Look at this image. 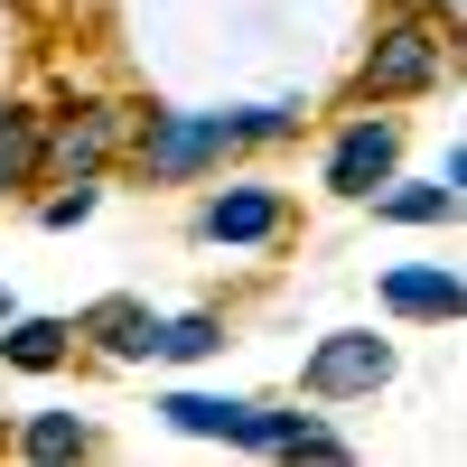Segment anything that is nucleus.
I'll use <instances>...</instances> for the list:
<instances>
[{
    "label": "nucleus",
    "instance_id": "1",
    "mask_svg": "<svg viewBox=\"0 0 467 467\" xmlns=\"http://www.w3.org/2000/svg\"><path fill=\"white\" fill-rule=\"evenodd\" d=\"M449 37H458V28H440L431 10H411V0H402V10L374 19V37H365L356 94H365V103H411V94H431L440 66H449Z\"/></svg>",
    "mask_w": 467,
    "mask_h": 467
},
{
    "label": "nucleus",
    "instance_id": "2",
    "mask_svg": "<svg viewBox=\"0 0 467 467\" xmlns=\"http://www.w3.org/2000/svg\"><path fill=\"white\" fill-rule=\"evenodd\" d=\"M234 150H244V112H140L131 169H140L150 187H187V178L224 169Z\"/></svg>",
    "mask_w": 467,
    "mask_h": 467
},
{
    "label": "nucleus",
    "instance_id": "3",
    "mask_svg": "<svg viewBox=\"0 0 467 467\" xmlns=\"http://www.w3.org/2000/svg\"><path fill=\"white\" fill-rule=\"evenodd\" d=\"M393 337H374V327H327L318 346H308V365H299V393L308 402H374L383 383H393Z\"/></svg>",
    "mask_w": 467,
    "mask_h": 467
},
{
    "label": "nucleus",
    "instance_id": "4",
    "mask_svg": "<svg viewBox=\"0 0 467 467\" xmlns=\"http://www.w3.org/2000/svg\"><path fill=\"white\" fill-rule=\"evenodd\" d=\"M383 178H402V112H356L337 140H327V160H318V187L346 206H374V187Z\"/></svg>",
    "mask_w": 467,
    "mask_h": 467
},
{
    "label": "nucleus",
    "instance_id": "5",
    "mask_svg": "<svg viewBox=\"0 0 467 467\" xmlns=\"http://www.w3.org/2000/svg\"><path fill=\"white\" fill-rule=\"evenodd\" d=\"M290 234V197L262 178H234L197 206V244H224V253H253V244H281Z\"/></svg>",
    "mask_w": 467,
    "mask_h": 467
},
{
    "label": "nucleus",
    "instance_id": "6",
    "mask_svg": "<svg viewBox=\"0 0 467 467\" xmlns=\"http://www.w3.org/2000/svg\"><path fill=\"white\" fill-rule=\"evenodd\" d=\"M374 299L393 308L402 327H449V318H467V281H458L449 262H393V271L374 281Z\"/></svg>",
    "mask_w": 467,
    "mask_h": 467
},
{
    "label": "nucleus",
    "instance_id": "7",
    "mask_svg": "<svg viewBox=\"0 0 467 467\" xmlns=\"http://www.w3.org/2000/svg\"><path fill=\"white\" fill-rule=\"evenodd\" d=\"M160 420H169L178 440L253 449V420H262V402H244V393H160Z\"/></svg>",
    "mask_w": 467,
    "mask_h": 467
},
{
    "label": "nucleus",
    "instance_id": "8",
    "mask_svg": "<svg viewBox=\"0 0 467 467\" xmlns=\"http://www.w3.org/2000/svg\"><path fill=\"white\" fill-rule=\"evenodd\" d=\"M75 346H94L103 365H140L160 356V318H150V299H94L75 318Z\"/></svg>",
    "mask_w": 467,
    "mask_h": 467
},
{
    "label": "nucleus",
    "instance_id": "9",
    "mask_svg": "<svg viewBox=\"0 0 467 467\" xmlns=\"http://www.w3.org/2000/svg\"><path fill=\"white\" fill-rule=\"evenodd\" d=\"M112 140H122V112H112V103H85V112H66V122L47 131V169H57V178H103Z\"/></svg>",
    "mask_w": 467,
    "mask_h": 467
},
{
    "label": "nucleus",
    "instance_id": "10",
    "mask_svg": "<svg viewBox=\"0 0 467 467\" xmlns=\"http://www.w3.org/2000/svg\"><path fill=\"white\" fill-rule=\"evenodd\" d=\"M374 215H383V224H458L467 197H458L449 178H383V187H374Z\"/></svg>",
    "mask_w": 467,
    "mask_h": 467
},
{
    "label": "nucleus",
    "instance_id": "11",
    "mask_svg": "<svg viewBox=\"0 0 467 467\" xmlns=\"http://www.w3.org/2000/svg\"><path fill=\"white\" fill-rule=\"evenodd\" d=\"M10 449H19L28 467H57V458H94V449H103V431H94L85 411H28Z\"/></svg>",
    "mask_w": 467,
    "mask_h": 467
},
{
    "label": "nucleus",
    "instance_id": "12",
    "mask_svg": "<svg viewBox=\"0 0 467 467\" xmlns=\"http://www.w3.org/2000/svg\"><path fill=\"white\" fill-rule=\"evenodd\" d=\"M0 365H19V374L75 365V318H0Z\"/></svg>",
    "mask_w": 467,
    "mask_h": 467
},
{
    "label": "nucleus",
    "instance_id": "13",
    "mask_svg": "<svg viewBox=\"0 0 467 467\" xmlns=\"http://www.w3.org/2000/svg\"><path fill=\"white\" fill-rule=\"evenodd\" d=\"M37 169H47V131H37V112L0 103V197H19Z\"/></svg>",
    "mask_w": 467,
    "mask_h": 467
},
{
    "label": "nucleus",
    "instance_id": "14",
    "mask_svg": "<svg viewBox=\"0 0 467 467\" xmlns=\"http://www.w3.org/2000/svg\"><path fill=\"white\" fill-rule=\"evenodd\" d=\"M160 356H169V365H206V356H224V318H215V308L160 318Z\"/></svg>",
    "mask_w": 467,
    "mask_h": 467
},
{
    "label": "nucleus",
    "instance_id": "15",
    "mask_svg": "<svg viewBox=\"0 0 467 467\" xmlns=\"http://www.w3.org/2000/svg\"><path fill=\"white\" fill-rule=\"evenodd\" d=\"M299 122H308V103H299V94H281V103H244V150L299 140Z\"/></svg>",
    "mask_w": 467,
    "mask_h": 467
},
{
    "label": "nucleus",
    "instance_id": "16",
    "mask_svg": "<svg viewBox=\"0 0 467 467\" xmlns=\"http://www.w3.org/2000/svg\"><path fill=\"white\" fill-rule=\"evenodd\" d=\"M94 206H103V178H66L47 206H37V224L47 234H75V224H94Z\"/></svg>",
    "mask_w": 467,
    "mask_h": 467
},
{
    "label": "nucleus",
    "instance_id": "17",
    "mask_svg": "<svg viewBox=\"0 0 467 467\" xmlns=\"http://www.w3.org/2000/svg\"><path fill=\"white\" fill-rule=\"evenodd\" d=\"M440 178H449V187H458V197H467V140L449 150V169H440Z\"/></svg>",
    "mask_w": 467,
    "mask_h": 467
},
{
    "label": "nucleus",
    "instance_id": "18",
    "mask_svg": "<svg viewBox=\"0 0 467 467\" xmlns=\"http://www.w3.org/2000/svg\"><path fill=\"white\" fill-rule=\"evenodd\" d=\"M0 318H19V299H10V281H0Z\"/></svg>",
    "mask_w": 467,
    "mask_h": 467
}]
</instances>
